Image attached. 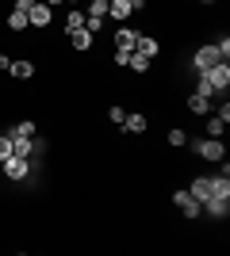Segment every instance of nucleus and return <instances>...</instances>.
Masks as SVG:
<instances>
[{"mask_svg": "<svg viewBox=\"0 0 230 256\" xmlns=\"http://www.w3.org/2000/svg\"><path fill=\"white\" fill-rule=\"evenodd\" d=\"M203 76H207V84L215 88V92H226V84H230V65L226 62H215Z\"/></svg>", "mask_w": 230, "mask_h": 256, "instance_id": "f257e3e1", "label": "nucleus"}, {"mask_svg": "<svg viewBox=\"0 0 230 256\" xmlns=\"http://www.w3.org/2000/svg\"><path fill=\"white\" fill-rule=\"evenodd\" d=\"M4 176H8V180H27V176H31V160L12 153V157L4 160Z\"/></svg>", "mask_w": 230, "mask_h": 256, "instance_id": "f03ea898", "label": "nucleus"}, {"mask_svg": "<svg viewBox=\"0 0 230 256\" xmlns=\"http://www.w3.org/2000/svg\"><path fill=\"white\" fill-rule=\"evenodd\" d=\"M50 20H54L50 4H46V0H35V4H31V12H27V23H31V27H46Z\"/></svg>", "mask_w": 230, "mask_h": 256, "instance_id": "7ed1b4c3", "label": "nucleus"}, {"mask_svg": "<svg viewBox=\"0 0 230 256\" xmlns=\"http://www.w3.org/2000/svg\"><path fill=\"white\" fill-rule=\"evenodd\" d=\"M215 62H222L215 46H199V50H196V58H192V65H196V73H207V69H211Z\"/></svg>", "mask_w": 230, "mask_h": 256, "instance_id": "20e7f679", "label": "nucleus"}, {"mask_svg": "<svg viewBox=\"0 0 230 256\" xmlns=\"http://www.w3.org/2000/svg\"><path fill=\"white\" fill-rule=\"evenodd\" d=\"M196 153H199L203 160H222V157H226V150H222L219 138H203V142L196 146Z\"/></svg>", "mask_w": 230, "mask_h": 256, "instance_id": "39448f33", "label": "nucleus"}, {"mask_svg": "<svg viewBox=\"0 0 230 256\" xmlns=\"http://www.w3.org/2000/svg\"><path fill=\"white\" fill-rule=\"evenodd\" d=\"M173 203L180 206L188 218H199V210H203V203H199V199H192V192H176V195H173Z\"/></svg>", "mask_w": 230, "mask_h": 256, "instance_id": "423d86ee", "label": "nucleus"}, {"mask_svg": "<svg viewBox=\"0 0 230 256\" xmlns=\"http://www.w3.org/2000/svg\"><path fill=\"white\" fill-rule=\"evenodd\" d=\"M134 38H138V31H131L127 23H119V31H115V50H134Z\"/></svg>", "mask_w": 230, "mask_h": 256, "instance_id": "0eeeda50", "label": "nucleus"}, {"mask_svg": "<svg viewBox=\"0 0 230 256\" xmlns=\"http://www.w3.org/2000/svg\"><path fill=\"white\" fill-rule=\"evenodd\" d=\"M203 210L215 214V218H226V214H230V199H222V195H211L207 203H203Z\"/></svg>", "mask_w": 230, "mask_h": 256, "instance_id": "6e6552de", "label": "nucleus"}, {"mask_svg": "<svg viewBox=\"0 0 230 256\" xmlns=\"http://www.w3.org/2000/svg\"><path fill=\"white\" fill-rule=\"evenodd\" d=\"M108 16L115 23H127V16H131V4L127 0H108Z\"/></svg>", "mask_w": 230, "mask_h": 256, "instance_id": "1a4fd4ad", "label": "nucleus"}, {"mask_svg": "<svg viewBox=\"0 0 230 256\" xmlns=\"http://www.w3.org/2000/svg\"><path fill=\"white\" fill-rule=\"evenodd\" d=\"M69 42H73V50H81V54H85L88 46H92V31L77 27V31H69Z\"/></svg>", "mask_w": 230, "mask_h": 256, "instance_id": "9d476101", "label": "nucleus"}, {"mask_svg": "<svg viewBox=\"0 0 230 256\" xmlns=\"http://www.w3.org/2000/svg\"><path fill=\"white\" fill-rule=\"evenodd\" d=\"M188 111L207 115V111H211V96H199V92H192V96H188Z\"/></svg>", "mask_w": 230, "mask_h": 256, "instance_id": "9b49d317", "label": "nucleus"}, {"mask_svg": "<svg viewBox=\"0 0 230 256\" xmlns=\"http://www.w3.org/2000/svg\"><path fill=\"white\" fill-rule=\"evenodd\" d=\"M134 50H138V54H146V58H150V62H153V54L161 50V46L153 42V38H146V34H138V38H134Z\"/></svg>", "mask_w": 230, "mask_h": 256, "instance_id": "f8f14e48", "label": "nucleus"}, {"mask_svg": "<svg viewBox=\"0 0 230 256\" xmlns=\"http://www.w3.org/2000/svg\"><path fill=\"white\" fill-rule=\"evenodd\" d=\"M8 138H35V122H16V126H8Z\"/></svg>", "mask_w": 230, "mask_h": 256, "instance_id": "ddd939ff", "label": "nucleus"}, {"mask_svg": "<svg viewBox=\"0 0 230 256\" xmlns=\"http://www.w3.org/2000/svg\"><path fill=\"white\" fill-rule=\"evenodd\" d=\"M123 130H131V134H142V130H146V115H138V111H134V115H127V118H123Z\"/></svg>", "mask_w": 230, "mask_h": 256, "instance_id": "4468645a", "label": "nucleus"}, {"mask_svg": "<svg viewBox=\"0 0 230 256\" xmlns=\"http://www.w3.org/2000/svg\"><path fill=\"white\" fill-rule=\"evenodd\" d=\"M192 199L207 203V199H211V180H192Z\"/></svg>", "mask_w": 230, "mask_h": 256, "instance_id": "2eb2a0df", "label": "nucleus"}, {"mask_svg": "<svg viewBox=\"0 0 230 256\" xmlns=\"http://www.w3.org/2000/svg\"><path fill=\"white\" fill-rule=\"evenodd\" d=\"M127 65H131L134 73H146V69H150V58H146V54H138V50H131V58H127Z\"/></svg>", "mask_w": 230, "mask_h": 256, "instance_id": "dca6fc26", "label": "nucleus"}, {"mask_svg": "<svg viewBox=\"0 0 230 256\" xmlns=\"http://www.w3.org/2000/svg\"><path fill=\"white\" fill-rule=\"evenodd\" d=\"M8 73H12V76H20V80H27V76H35V65H31V62H12Z\"/></svg>", "mask_w": 230, "mask_h": 256, "instance_id": "f3484780", "label": "nucleus"}, {"mask_svg": "<svg viewBox=\"0 0 230 256\" xmlns=\"http://www.w3.org/2000/svg\"><path fill=\"white\" fill-rule=\"evenodd\" d=\"M8 27H12V31H27V27H31V23H27V12H16V8H12Z\"/></svg>", "mask_w": 230, "mask_h": 256, "instance_id": "a211bd4d", "label": "nucleus"}, {"mask_svg": "<svg viewBox=\"0 0 230 256\" xmlns=\"http://www.w3.org/2000/svg\"><path fill=\"white\" fill-rule=\"evenodd\" d=\"M77 27H85V12L69 8V16H66V31H77Z\"/></svg>", "mask_w": 230, "mask_h": 256, "instance_id": "6ab92c4d", "label": "nucleus"}, {"mask_svg": "<svg viewBox=\"0 0 230 256\" xmlns=\"http://www.w3.org/2000/svg\"><path fill=\"white\" fill-rule=\"evenodd\" d=\"M85 16H92V20H104V16H108V0H92Z\"/></svg>", "mask_w": 230, "mask_h": 256, "instance_id": "aec40b11", "label": "nucleus"}, {"mask_svg": "<svg viewBox=\"0 0 230 256\" xmlns=\"http://www.w3.org/2000/svg\"><path fill=\"white\" fill-rule=\"evenodd\" d=\"M222 130H226V122H222L219 115H211V122H207V138H222Z\"/></svg>", "mask_w": 230, "mask_h": 256, "instance_id": "412c9836", "label": "nucleus"}, {"mask_svg": "<svg viewBox=\"0 0 230 256\" xmlns=\"http://www.w3.org/2000/svg\"><path fill=\"white\" fill-rule=\"evenodd\" d=\"M169 146H173V150L188 146V134H184V130H169Z\"/></svg>", "mask_w": 230, "mask_h": 256, "instance_id": "4be33fe9", "label": "nucleus"}, {"mask_svg": "<svg viewBox=\"0 0 230 256\" xmlns=\"http://www.w3.org/2000/svg\"><path fill=\"white\" fill-rule=\"evenodd\" d=\"M8 157H12V138H8V134H0V164H4Z\"/></svg>", "mask_w": 230, "mask_h": 256, "instance_id": "5701e85b", "label": "nucleus"}, {"mask_svg": "<svg viewBox=\"0 0 230 256\" xmlns=\"http://www.w3.org/2000/svg\"><path fill=\"white\" fill-rule=\"evenodd\" d=\"M215 50H219V58H222V62H226V58H230V38H226V34H222L219 42H215Z\"/></svg>", "mask_w": 230, "mask_h": 256, "instance_id": "b1692460", "label": "nucleus"}, {"mask_svg": "<svg viewBox=\"0 0 230 256\" xmlns=\"http://www.w3.org/2000/svg\"><path fill=\"white\" fill-rule=\"evenodd\" d=\"M108 115H111V122H119V126H123V118H127V111H123V107H111Z\"/></svg>", "mask_w": 230, "mask_h": 256, "instance_id": "393cba45", "label": "nucleus"}, {"mask_svg": "<svg viewBox=\"0 0 230 256\" xmlns=\"http://www.w3.org/2000/svg\"><path fill=\"white\" fill-rule=\"evenodd\" d=\"M31 4L35 0H16V12H31Z\"/></svg>", "mask_w": 230, "mask_h": 256, "instance_id": "a878e982", "label": "nucleus"}, {"mask_svg": "<svg viewBox=\"0 0 230 256\" xmlns=\"http://www.w3.org/2000/svg\"><path fill=\"white\" fill-rule=\"evenodd\" d=\"M0 69H4V73L12 69V58H8V54H0Z\"/></svg>", "mask_w": 230, "mask_h": 256, "instance_id": "bb28decb", "label": "nucleus"}, {"mask_svg": "<svg viewBox=\"0 0 230 256\" xmlns=\"http://www.w3.org/2000/svg\"><path fill=\"white\" fill-rule=\"evenodd\" d=\"M127 4H131V12H134V8H142V4H146V0H127Z\"/></svg>", "mask_w": 230, "mask_h": 256, "instance_id": "cd10ccee", "label": "nucleus"}, {"mask_svg": "<svg viewBox=\"0 0 230 256\" xmlns=\"http://www.w3.org/2000/svg\"><path fill=\"white\" fill-rule=\"evenodd\" d=\"M46 4H50V8H54V4H66V0H46Z\"/></svg>", "mask_w": 230, "mask_h": 256, "instance_id": "c85d7f7f", "label": "nucleus"}, {"mask_svg": "<svg viewBox=\"0 0 230 256\" xmlns=\"http://www.w3.org/2000/svg\"><path fill=\"white\" fill-rule=\"evenodd\" d=\"M203 4H215V0H203Z\"/></svg>", "mask_w": 230, "mask_h": 256, "instance_id": "c756f323", "label": "nucleus"}]
</instances>
